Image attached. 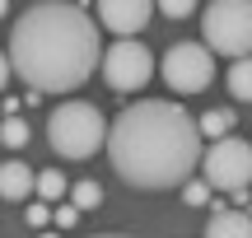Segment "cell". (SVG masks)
<instances>
[{"label": "cell", "mask_w": 252, "mask_h": 238, "mask_svg": "<svg viewBox=\"0 0 252 238\" xmlns=\"http://www.w3.org/2000/svg\"><path fill=\"white\" fill-rule=\"evenodd\" d=\"M94 238H131V234H94Z\"/></svg>", "instance_id": "cell-20"}, {"label": "cell", "mask_w": 252, "mask_h": 238, "mask_svg": "<svg viewBox=\"0 0 252 238\" xmlns=\"http://www.w3.org/2000/svg\"><path fill=\"white\" fill-rule=\"evenodd\" d=\"M47 220H56V215H52V206H28V224H33V229H42Z\"/></svg>", "instance_id": "cell-18"}, {"label": "cell", "mask_w": 252, "mask_h": 238, "mask_svg": "<svg viewBox=\"0 0 252 238\" xmlns=\"http://www.w3.org/2000/svg\"><path fill=\"white\" fill-rule=\"evenodd\" d=\"M98 201H103V187L94 182V178H80V182L70 187V206H75L80 215H84V210H94Z\"/></svg>", "instance_id": "cell-13"}, {"label": "cell", "mask_w": 252, "mask_h": 238, "mask_svg": "<svg viewBox=\"0 0 252 238\" xmlns=\"http://www.w3.org/2000/svg\"><path fill=\"white\" fill-rule=\"evenodd\" d=\"M75 220H80V210H75V206H61V210H56V224H61V229H70Z\"/></svg>", "instance_id": "cell-19"}, {"label": "cell", "mask_w": 252, "mask_h": 238, "mask_svg": "<svg viewBox=\"0 0 252 238\" xmlns=\"http://www.w3.org/2000/svg\"><path fill=\"white\" fill-rule=\"evenodd\" d=\"M94 14H98V24L108 33H117V42H126V37H135L154 19V5L150 0H98Z\"/></svg>", "instance_id": "cell-8"}, {"label": "cell", "mask_w": 252, "mask_h": 238, "mask_svg": "<svg viewBox=\"0 0 252 238\" xmlns=\"http://www.w3.org/2000/svg\"><path fill=\"white\" fill-rule=\"evenodd\" d=\"M28 136H33V131H28V121H24V117H5V126H0V140H5V149H24V145H28Z\"/></svg>", "instance_id": "cell-14"}, {"label": "cell", "mask_w": 252, "mask_h": 238, "mask_svg": "<svg viewBox=\"0 0 252 238\" xmlns=\"http://www.w3.org/2000/svg\"><path fill=\"white\" fill-rule=\"evenodd\" d=\"M206 238H252V215L248 210H215L206 220Z\"/></svg>", "instance_id": "cell-10"}, {"label": "cell", "mask_w": 252, "mask_h": 238, "mask_svg": "<svg viewBox=\"0 0 252 238\" xmlns=\"http://www.w3.org/2000/svg\"><path fill=\"white\" fill-rule=\"evenodd\" d=\"M163 84L173 93H201L210 80H215V52L206 42H173L163 52V65H159Z\"/></svg>", "instance_id": "cell-5"}, {"label": "cell", "mask_w": 252, "mask_h": 238, "mask_svg": "<svg viewBox=\"0 0 252 238\" xmlns=\"http://www.w3.org/2000/svg\"><path fill=\"white\" fill-rule=\"evenodd\" d=\"M159 14H168V19H191V14H196V5H191V0H163Z\"/></svg>", "instance_id": "cell-17"}, {"label": "cell", "mask_w": 252, "mask_h": 238, "mask_svg": "<svg viewBox=\"0 0 252 238\" xmlns=\"http://www.w3.org/2000/svg\"><path fill=\"white\" fill-rule=\"evenodd\" d=\"M42 238H56V234H42Z\"/></svg>", "instance_id": "cell-21"}, {"label": "cell", "mask_w": 252, "mask_h": 238, "mask_svg": "<svg viewBox=\"0 0 252 238\" xmlns=\"http://www.w3.org/2000/svg\"><path fill=\"white\" fill-rule=\"evenodd\" d=\"M108 159L122 182L140 192H163V187H187L201 154V121L182 103L168 98H140L122 108L108 136Z\"/></svg>", "instance_id": "cell-2"}, {"label": "cell", "mask_w": 252, "mask_h": 238, "mask_svg": "<svg viewBox=\"0 0 252 238\" xmlns=\"http://www.w3.org/2000/svg\"><path fill=\"white\" fill-rule=\"evenodd\" d=\"M210 192H215L210 182H187V187H182V201H187V206H206Z\"/></svg>", "instance_id": "cell-16"}, {"label": "cell", "mask_w": 252, "mask_h": 238, "mask_svg": "<svg viewBox=\"0 0 252 238\" xmlns=\"http://www.w3.org/2000/svg\"><path fill=\"white\" fill-rule=\"evenodd\" d=\"M224 84H229V93H234L238 103H252V56H248V61H234V65H229Z\"/></svg>", "instance_id": "cell-12"}, {"label": "cell", "mask_w": 252, "mask_h": 238, "mask_svg": "<svg viewBox=\"0 0 252 238\" xmlns=\"http://www.w3.org/2000/svg\"><path fill=\"white\" fill-rule=\"evenodd\" d=\"M9 70L33 93H70L103 70V42L98 24L80 5L65 0H37L9 28Z\"/></svg>", "instance_id": "cell-1"}, {"label": "cell", "mask_w": 252, "mask_h": 238, "mask_svg": "<svg viewBox=\"0 0 252 238\" xmlns=\"http://www.w3.org/2000/svg\"><path fill=\"white\" fill-rule=\"evenodd\" d=\"M108 136H112V126L103 121V112L94 108V103H84V98L56 103L52 117H47V140H52V149L61 159L98 154V149H108Z\"/></svg>", "instance_id": "cell-3"}, {"label": "cell", "mask_w": 252, "mask_h": 238, "mask_svg": "<svg viewBox=\"0 0 252 238\" xmlns=\"http://www.w3.org/2000/svg\"><path fill=\"white\" fill-rule=\"evenodd\" d=\"M229 131H234V112H229V108H210V112H201V140L220 145V140H229Z\"/></svg>", "instance_id": "cell-11"}, {"label": "cell", "mask_w": 252, "mask_h": 238, "mask_svg": "<svg viewBox=\"0 0 252 238\" xmlns=\"http://www.w3.org/2000/svg\"><path fill=\"white\" fill-rule=\"evenodd\" d=\"M37 196H42V201H56V196H65V178L56 173V168H42V173H37Z\"/></svg>", "instance_id": "cell-15"}, {"label": "cell", "mask_w": 252, "mask_h": 238, "mask_svg": "<svg viewBox=\"0 0 252 238\" xmlns=\"http://www.w3.org/2000/svg\"><path fill=\"white\" fill-rule=\"evenodd\" d=\"M201 33L215 56H252V0H210L201 9Z\"/></svg>", "instance_id": "cell-4"}, {"label": "cell", "mask_w": 252, "mask_h": 238, "mask_svg": "<svg viewBox=\"0 0 252 238\" xmlns=\"http://www.w3.org/2000/svg\"><path fill=\"white\" fill-rule=\"evenodd\" d=\"M33 192H37V173L24 159H5V168H0V196L5 201H28Z\"/></svg>", "instance_id": "cell-9"}, {"label": "cell", "mask_w": 252, "mask_h": 238, "mask_svg": "<svg viewBox=\"0 0 252 238\" xmlns=\"http://www.w3.org/2000/svg\"><path fill=\"white\" fill-rule=\"evenodd\" d=\"M150 75H154V52L140 37H126V42L108 47V56H103V80H108V89L135 93V89L150 84Z\"/></svg>", "instance_id": "cell-7"}, {"label": "cell", "mask_w": 252, "mask_h": 238, "mask_svg": "<svg viewBox=\"0 0 252 238\" xmlns=\"http://www.w3.org/2000/svg\"><path fill=\"white\" fill-rule=\"evenodd\" d=\"M201 173H206V182L215 187V192H243L252 182V145L238 140V136L210 145L206 159H201Z\"/></svg>", "instance_id": "cell-6"}]
</instances>
